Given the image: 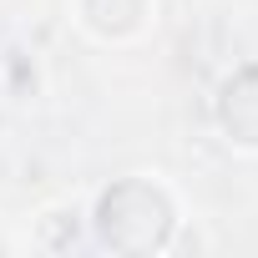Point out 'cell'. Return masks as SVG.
<instances>
[{
	"label": "cell",
	"mask_w": 258,
	"mask_h": 258,
	"mask_svg": "<svg viewBox=\"0 0 258 258\" xmlns=\"http://www.w3.org/2000/svg\"><path fill=\"white\" fill-rule=\"evenodd\" d=\"M101 11H116V16H111V46H121V41H137V36L147 31L152 0H76V26L96 21Z\"/></svg>",
	"instance_id": "cell-2"
},
{
	"label": "cell",
	"mask_w": 258,
	"mask_h": 258,
	"mask_svg": "<svg viewBox=\"0 0 258 258\" xmlns=\"http://www.w3.org/2000/svg\"><path fill=\"white\" fill-rule=\"evenodd\" d=\"M218 132L233 152H253L258 157V66H238L223 91H218Z\"/></svg>",
	"instance_id": "cell-1"
}]
</instances>
